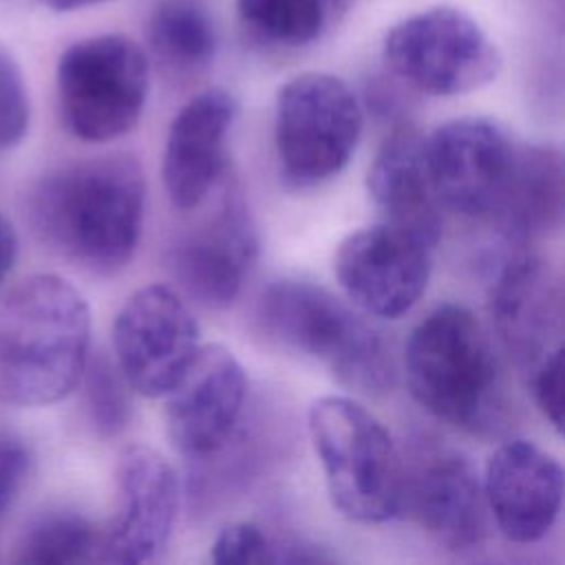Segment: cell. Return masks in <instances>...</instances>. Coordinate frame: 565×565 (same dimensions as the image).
Masks as SVG:
<instances>
[{
	"label": "cell",
	"instance_id": "6da1fadb",
	"mask_svg": "<svg viewBox=\"0 0 565 565\" xmlns=\"http://www.w3.org/2000/svg\"><path fill=\"white\" fill-rule=\"evenodd\" d=\"M146 181L139 161L110 152L62 166L33 188L29 216L38 236L66 260L110 276L135 256Z\"/></svg>",
	"mask_w": 565,
	"mask_h": 565
},
{
	"label": "cell",
	"instance_id": "7a4b0ae2",
	"mask_svg": "<svg viewBox=\"0 0 565 565\" xmlns=\"http://www.w3.org/2000/svg\"><path fill=\"white\" fill-rule=\"evenodd\" d=\"M90 355V309L75 285L35 274L0 300V399L49 406L77 388Z\"/></svg>",
	"mask_w": 565,
	"mask_h": 565
},
{
	"label": "cell",
	"instance_id": "3957f363",
	"mask_svg": "<svg viewBox=\"0 0 565 565\" xmlns=\"http://www.w3.org/2000/svg\"><path fill=\"white\" fill-rule=\"evenodd\" d=\"M404 375L413 399L439 422L468 433H497L505 388L490 333L463 305L428 311L411 331Z\"/></svg>",
	"mask_w": 565,
	"mask_h": 565
},
{
	"label": "cell",
	"instance_id": "277c9868",
	"mask_svg": "<svg viewBox=\"0 0 565 565\" xmlns=\"http://www.w3.org/2000/svg\"><path fill=\"white\" fill-rule=\"evenodd\" d=\"M256 322L271 342L322 362L349 391L382 395L393 386L395 366L380 331L316 282H269L258 298Z\"/></svg>",
	"mask_w": 565,
	"mask_h": 565
},
{
	"label": "cell",
	"instance_id": "5b68a950",
	"mask_svg": "<svg viewBox=\"0 0 565 565\" xmlns=\"http://www.w3.org/2000/svg\"><path fill=\"white\" fill-rule=\"evenodd\" d=\"M307 430L342 516L373 525L397 514L402 455L366 406L347 395H322L307 411Z\"/></svg>",
	"mask_w": 565,
	"mask_h": 565
},
{
	"label": "cell",
	"instance_id": "8992f818",
	"mask_svg": "<svg viewBox=\"0 0 565 565\" xmlns=\"http://www.w3.org/2000/svg\"><path fill=\"white\" fill-rule=\"evenodd\" d=\"M362 132V106L331 73H300L276 93L274 148L280 179L296 190L316 188L349 163Z\"/></svg>",
	"mask_w": 565,
	"mask_h": 565
},
{
	"label": "cell",
	"instance_id": "52a82bcc",
	"mask_svg": "<svg viewBox=\"0 0 565 565\" xmlns=\"http://www.w3.org/2000/svg\"><path fill=\"white\" fill-rule=\"evenodd\" d=\"M150 62L130 38L104 33L71 44L57 62V102L66 130L82 141L130 132L146 106Z\"/></svg>",
	"mask_w": 565,
	"mask_h": 565
},
{
	"label": "cell",
	"instance_id": "ba28073f",
	"mask_svg": "<svg viewBox=\"0 0 565 565\" xmlns=\"http://www.w3.org/2000/svg\"><path fill=\"white\" fill-rule=\"evenodd\" d=\"M386 68L426 95L452 97L490 84L501 53L479 22L457 7H430L397 22L384 38Z\"/></svg>",
	"mask_w": 565,
	"mask_h": 565
},
{
	"label": "cell",
	"instance_id": "9c48e42d",
	"mask_svg": "<svg viewBox=\"0 0 565 565\" xmlns=\"http://www.w3.org/2000/svg\"><path fill=\"white\" fill-rule=\"evenodd\" d=\"M424 152L441 205L468 218H499L521 154V143L499 121L448 119L424 137Z\"/></svg>",
	"mask_w": 565,
	"mask_h": 565
},
{
	"label": "cell",
	"instance_id": "30bf717a",
	"mask_svg": "<svg viewBox=\"0 0 565 565\" xmlns=\"http://www.w3.org/2000/svg\"><path fill=\"white\" fill-rule=\"evenodd\" d=\"M402 455L399 510L446 550H470L486 534V497L475 463L457 448L419 435Z\"/></svg>",
	"mask_w": 565,
	"mask_h": 565
},
{
	"label": "cell",
	"instance_id": "8fae6325",
	"mask_svg": "<svg viewBox=\"0 0 565 565\" xmlns=\"http://www.w3.org/2000/svg\"><path fill=\"white\" fill-rule=\"evenodd\" d=\"M199 347L196 320L168 285L139 287L113 320V360L143 397L166 395Z\"/></svg>",
	"mask_w": 565,
	"mask_h": 565
},
{
	"label": "cell",
	"instance_id": "7c38bea8",
	"mask_svg": "<svg viewBox=\"0 0 565 565\" xmlns=\"http://www.w3.org/2000/svg\"><path fill=\"white\" fill-rule=\"evenodd\" d=\"M258 254V236L234 181H223L214 212L174 238L166 265L177 285L207 309L230 307L249 276Z\"/></svg>",
	"mask_w": 565,
	"mask_h": 565
},
{
	"label": "cell",
	"instance_id": "4fadbf2b",
	"mask_svg": "<svg viewBox=\"0 0 565 565\" xmlns=\"http://www.w3.org/2000/svg\"><path fill=\"white\" fill-rule=\"evenodd\" d=\"M430 252L424 238L391 223L347 234L333 254V274L344 296L377 318H399L426 291Z\"/></svg>",
	"mask_w": 565,
	"mask_h": 565
},
{
	"label": "cell",
	"instance_id": "5bb4252c",
	"mask_svg": "<svg viewBox=\"0 0 565 565\" xmlns=\"http://www.w3.org/2000/svg\"><path fill=\"white\" fill-rule=\"evenodd\" d=\"M117 503L102 530L99 561L139 565L170 541L179 510V477L170 461L143 444L128 446L117 461Z\"/></svg>",
	"mask_w": 565,
	"mask_h": 565
},
{
	"label": "cell",
	"instance_id": "9a60e30c",
	"mask_svg": "<svg viewBox=\"0 0 565 565\" xmlns=\"http://www.w3.org/2000/svg\"><path fill=\"white\" fill-rule=\"evenodd\" d=\"M166 397L170 446L190 461L201 459L223 444L245 411V369L227 347L201 344Z\"/></svg>",
	"mask_w": 565,
	"mask_h": 565
},
{
	"label": "cell",
	"instance_id": "2e32d148",
	"mask_svg": "<svg viewBox=\"0 0 565 565\" xmlns=\"http://www.w3.org/2000/svg\"><path fill=\"white\" fill-rule=\"evenodd\" d=\"M481 488L501 534L512 543L530 545L558 519L563 466L534 441L510 439L488 457Z\"/></svg>",
	"mask_w": 565,
	"mask_h": 565
},
{
	"label": "cell",
	"instance_id": "e0dca14e",
	"mask_svg": "<svg viewBox=\"0 0 565 565\" xmlns=\"http://www.w3.org/2000/svg\"><path fill=\"white\" fill-rule=\"evenodd\" d=\"M563 302L561 274L536 254L512 256L492 282L490 316L497 335L527 375L563 347Z\"/></svg>",
	"mask_w": 565,
	"mask_h": 565
},
{
	"label": "cell",
	"instance_id": "ac0fdd59",
	"mask_svg": "<svg viewBox=\"0 0 565 565\" xmlns=\"http://www.w3.org/2000/svg\"><path fill=\"white\" fill-rule=\"evenodd\" d=\"M236 115V97L212 86L188 99L172 117L161 177L174 207L194 210L212 194L225 174L227 135Z\"/></svg>",
	"mask_w": 565,
	"mask_h": 565
},
{
	"label": "cell",
	"instance_id": "d6986e66",
	"mask_svg": "<svg viewBox=\"0 0 565 565\" xmlns=\"http://www.w3.org/2000/svg\"><path fill=\"white\" fill-rule=\"evenodd\" d=\"M366 190L384 223L413 232L435 247L441 203L430 183L424 137L413 124L399 121L391 128L369 168Z\"/></svg>",
	"mask_w": 565,
	"mask_h": 565
},
{
	"label": "cell",
	"instance_id": "ffe728a7",
	"mask_svg": "<svg viewBox=\"0 0 565 565\" xmlns=\"http://www.w3.org/2000/svg\"><path fill=\"white\" fill-rule=\"evenodd\" d=\"M565 168L554 146L521 143L516 174L494 225L519 243L556 234L565 214Z\"/></svg>",
	"mask_w": 565,
	"mask_h": 565
},
{
	"label": "cell",
	"instance_id": "44dd1931",
	"mask_svg": "<svg viewBox=\"0 0 565 565\" xmlns=\"http://www.w3.org/2000/svg\"><path fill=\"white\" fill-rule=\"evenodd\" d=\"M271 415L245 417V411L234 430L223 439L218 448L201 459H192L190 472V499L201 510H210L216 503L241 492L252 479L258 477L267 457L276 455L285 439L282 433L267 424Z\"/></svg>",
	"mask_w": 565,
	"mask_h": 565
},
{
	"label": "cell",
	"instance_id": "7402d4cb",
	"mask_svg": "<svg viewBox=\"0 0 565 565\" xmlns=\"http://www.w3.org/2000/svg\"><path fill=\"white\" fill-rule=\"evenodd\" d=\"M150 53L172 79L205 73L216 53V26L201 0H161L148 24Z\"/></svg>",
	"mask_w": 565,
	"mask_h": 565
},
{
	"label": "cell",
	"instance_id": "603a6c76",
	"mask_svg": "<svg viewBox=\"0 0 565 565\" xmlns=\"http://www.w3.org/2000/svg\"><path fill=\"white\" fill-rule=\"evenodd\" d=\"M102 530L71 508L44 510L29 521L18 541V563L73 565L99 561Z\"/></svg>",
	"mask_w": 565,
	"mask_h": 565
},
{
	"label": "cell",
	"instance_id": "cb8c5ba5",
	"mask_svg": "<svg viewBox=\"0 0 565 565\" xmlns=\"http://www.w3.org/2000/svg\"><path fill=\"white\" fill-rule=\"evenodd\" d=\"M245 29L274 46H305L324 26L322 0H236Z\"/></svg>",
	"mask_w": 565,
	"mask_h": 565
},
{
	"label": "cell",
	"instance_id": "d4e9b609",
	"mask_svg": "<svg viewBox=\"0 0 565 565\" xmlns=\"http://www.w3.org/2000/svg\"><path fill=\"white\" fill-rule=\"evenodd\" d=\"M79 384L84 388V406L93 430L102 437L119 435L132 415V388L115 360L104 353L88 355Z\"/></svg>",
	"mask_w": 565,
	"mask_h": 565
},
{
	"label": "cell",
	"instance_id": "484cf974",
	"mask_svg": "<svg viewBox=\"0 0 565 565\" xmlns=\"http://www.w3.org/2000/svg\"><path fill=\"white\" fill-rule=\"evenodd\" d=\"M210 561L216 565H265L280 561V545L249 521L225 525L210 547Z\"/></svg>",
	"mask_w": 565,
	"mask_h": 565
},
{
	"label": "cell",
	"instance_id": "4316f807",
	"mask_svg": "<svg viewBox=\"0 0 565 565\" xmlns=\"http://www.w3.org/2000/svg\"><path fill=\"white\" fill-rule=\"evenodd\" d=\"M29 128V93L15 60L0 49V150L22 141Z\"/></svg>",
	"mask_w": 565,
	"mask_h": 565
},
{
	"label": "cell",
	"instance_id": "83f0119b",
	"mask_svg": "<svg viewBox=\"0 0 565 565\" xmlns=\"http://www.w3.org/2000/svg\"><path fill=\"white\" fill-rule=\"evenodd\" d=\"M563 371H565V351L563 347L554 349L530 371V386L536 399V406L545 419L554 426L556 433L563 430Z\"/></svg>",
	"mask_w": 565,
	"mask_h": 565
},
{
	"label": "cell",
	"instance_id": "f1b7e54d",
	"mask_svg": "<svg viewBox=\"0 0 565 565\" xmlns=\"http://www.w3.org/2000/svg\"><path fill=\"white\" fill-rule=\"evenodd\" d=\"M31 468L29 448L22 439L0 435V519L20 494Z\"/></svg>",
	"mask_w": 565,
	"mask_h": 565
},
{
	"label": "cell",
	"instance_id": "f546056e",
	"mask_svg": "<svg viewBox=\"0 0 565 565\" xmlns=\"http://www.w3.org/2000/svg\"><path fill=\"white\" fill-rule=\"evenodd\" d=\"M18 258V236L9 218L0 212V285L11 274Z\"/></svg>",
	"mask_w": 565,
	"mask_h": 565
},
{
	"label": "cell",
	"instance_id": "4dcf8cb0",
	"mask_svg": "<svg viewBox=\"0 0 565 565\" xmlns=\"http://www.w3.org/2000/svg\"><path fill=\"white\" fill-rule=\"evenodd\" d=\"M46 7H51L53 11H75V9H84L90 4H99L106 0H42Z\"/></svg>",
	"mask_w": 565,
	"mask_h": 565
}]
</instances>
